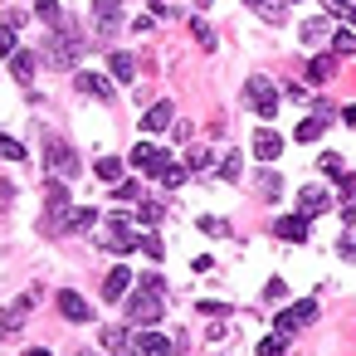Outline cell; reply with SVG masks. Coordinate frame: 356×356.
<instances>
[{
  "label": "cell",
  "instance_id": "4fadbf2b",
  "mask_svg": "<svg viewBox=\"0 0 356 356\" xmlns=\"http://www.w3.org/2000/svg\"><path fill=\"white\" fill-rule=\"evenodd\" d=\"M249 142H254V156H259V161H278V152H283V137H278V132H268V127H264V132H254Z\"/></svg>",
  "mask_w": 356,
  "mask_h": 356
},
{
  "label": "cell",
  "instance_id": "5bb4252c",
  "mask_svg": "<svg viewBox=\"0 0 356 356\" xmlns=\"http://www.w3.org/2000/svg\"><path fill=\"white\" fill-rule=\"evenodd\" d=\"M327 205H332L327 186H302V191H298V210H302V215H317V210H327Z\"/></svg>",
  "mask_w": 356,
  "mask_h": 356
},
{
  "label": "cell",
  "instance_id": "ee69618b",
  "mask_svg": "<svg viewBox=\"0 0 356 356\" xmlns=\"http://www.w3.org/2000/svg\"><path fill=\"white\" fill-rule=\"evenodd\" d=\"M346 20H351V30H356V10H346Z\"/></svg>",
  "mask_w": 356,
  "mask_h": 356
},
{
  "label": "cell",
  "instance_id": "9a60e30c",
  "mask_svg": "<svg viewBox=\"0 0 356 356\" xmlns=\"http://www.w3.org/2000/svg\"><path fill=\"white\" fill-rule=\"evenodd\" d=\"M273 234H278V239H288V244H302V239H307V215L298 210V215L278 220V225H273Z\"/></svg>",
  "mask_w": 356,
  "mask_h": 356
},
{
  "label": "cell",
  "instance_id": "52a82bcc",
  "mask_svg": "<svg viewBox=\"0 0 356 356\" xmlns=\"http://www.w3.org/2000/svg\"><path fill=\"white\" fill-rule=\"evenodd\" d=\"M132 351H137V356H171V351H181V332H171V337L142 332V337H132Z\"/></svg>",
  "mask_w": 356,
  "mask_h": 356
},
{
  "label": "cell",
  "instance_id": "7bdbcfd3",
  "mask_svg": "<svg viewBox=\"0 0 356 356\" xmlns=\"http://www.w3.org/2000/svg\"><path fill=\"white\" fill-rule=\"evenodd\" d=\"M244 6H259V10H264V6H268V0H244Z\"/></svg>",
  "mask_w": 356,
  "mask_h": 356
},
{
  "label": "cell",
  "instance_id": "1f68e13d",
  "mask_svg": "<svg viewBox=\"0 0 356 356\" xmlns=\"http://www.w3.org/2000/svg\"><path fill=\"white\" fill-rule=\"evenodd\" d=\"M0 156H6V161H25V147L15 137H0Z\"/></svg>",
  "mask_w": 356,
  "mask_h": 356
},
{
  "label": "cell",
  "instance_id": "d6986e66",
  "mask_svg": "<svg viewBox=\"0 0 356 356\" xmlns=\"http://www.w3.org/2000/svg\"><path fill=\"white\" fill-rule=\"evenodd\" d=\"M98 220H103V215H98L93 205H83V210H74L69 229H74V234H98Z\"/></svg>",
  "mask_w": 356,
  "mask_h": 356
},
{
  "label": "cell",
  "instance_id": "74e56055",
  "mask_svg": "<svg viewBox=\"0 0 356 356\" xmlns=\"http://www.w3.org/2000/svg\"><path fill=\"white\" fill-rule=\"evenodd\" d=\"M337 191H341V195H356V176L341 171V176H337Z\"/></svg>",
  "mask_w": 356,
  "mask_h": 356
},
{
  "label": "cell",
  "instance_id": "d6a6232c",
  "mask_svg": "<svg viewBox=\"0 0 356 356\" xmlns=\"http://www.w3.org/2000/svg\"><path fill=\"white\" fill-rule=\"evenodd\" d=\"M161 220H166V210L156 200H142V225H161Z\"/></svg>",
  "mask_w": 356,
  "mask_h": 356
},
{
  "label": "cell",
  "instance_id": "8992f818",
  "mask_svg": "<svg viewBox=\"0 0 356 356\" xmlns=\"http://www.w3.org/2000/svg\"><path fill=\"white\" fill-rule=\"evenodd\" d=\"M307 322H317V298H298L293 307H283L278 312V332H298V327H307Z\"/></svg>",
  "mask_w": 356,
  "mask_h": 356
},
{
  "label": "cell",
  "instance_id": "f35d334b",
  "mask_svg": "<svg viewBox=\"0 0 356 356\" xmlns=\"http://www.w3.org/2000/svg\"><path fill=\"white\" fill-rule=\"evenodd\" d=\"M283 293H288V288H283V278H268V288H264V298H273V302H278Z\"/></svg>",
  "mask_w": 356,
  "mask_h": 356
},
{
  "label": "cell",
  "instance_id": "ba28073f",
  "mask_svg": "<svg viewBox=\"0 0 356 356\" xmlns=\"http://www.w3.org/2000/svg\"><path fill=\"white\" fill-rule=\"evenodd\" d=\"M54 302H59V312H64L69 322H93V302H88V298H79L74 288L54 293Z\"/></svg>",
  "mask_w": 356,
  "mask_h": 356
},
{
  "label": "cell",
  "instance_id": "9c48e42d",
  "mask_svg": "<svg viewBox=\"0 0 356 356\" xmlns=\"http://www.w3.org/2000/svg\"><path fill=\"white\" fill-rule=\"evenodd\" d=\"M74 83H79V93H88V98H98V103H113V79H103V74H93V69H83V74H74Z\"/></svg>",
  "mask_w": 356,
  "mask_h": 356
},
{
  "label": "cell",
  "instance_id": "83f0119b",
  "mask_svg": "<svg viewBox=\"0 0 356 356\" xmlns=\"http://www.w3.org/2000/svg\"><path fill=\"white\" fill-rule=\"evenodd\" d=\"M283 351H288V332H273L259 341V356H283Z\"/></svg>",
  "mask_w": 356,
  "mask_h": 356
},
{
  "label": "cell",
  "instance_id": "e575fe53",
  "mask_svg": "<svg viewBox=\"0 0 356 356\" xmlns=\"http://www.w3.org/2000/svg\"><path fill=\"white\" fill-rule=\"evenodd\" d=\"M137 249H142V254H152V259H161V254H166V249H161V239H156V234H142V244H137Z\"/></svg>",
  "mask_w": 356,
  "mask_h": 356
},
{
  "label": "cell",
  "instance_id": "5b68a950",
  "mask_svg": "<svg viewBox=\"0 0 356 356\" xmlns=\"http://www.w3.org/2000/svg\"><path fill=\"white\" fill-rule=\"evenodd\" d=\"M44 166H49L54 181H74V176H79V156H74V147L59 142V137H49V147H44Z\"/></svg>",
  "mask_w": 356,
  "mask_h": 356
},
{
  "label": "cell",
  "instance_id": "7a4b0ae2",
  "mask_svg": "<svg viewBox=\"0 0 356 356\" xmlns=\"http://www.w3.org/2000/svg\"><path fill=\"white\" fill-rule=\"evenodd\" d=\"M83 44H88V40H83L74 25H59V30L49 35V64H54V69H64V74H69V69H79Z\"/></svg>",
  "mask_w": 356,
  "mask_h": 356
},
{
  "label": "cell",
  "instance_id": "2e32d148",
  "mask_svg": "<svg viewBox=\"0 0 356 356\" xmlns=\"http://www.w3.org/2000/svg\"><path fill=\"white\" fill-rule=\"evenodd\" d=\"M6 64H10V79H15V83H35V54H20V49H15Z\"/></svg>",
  "mask_w": 356,
  "mask_h": 356
},
{
  "label": "cell",
  "instance_id": "b9f144b4",
  "mask_svg": "<svg viewBox=\"0 0 356 356\" xmlns=\"http://www.w3.org/2000/svg\"><path fill=\"white\" fill-rule=\"evenodd\" d=\"M25 356H54V351H44V346H35V351H25Z\"/></svg>",
  "mask_w": 356,
  "mask_h": 356
},
{
  "label": "cell",
  "instance_id": "f6af8a7d",
  "mask_svg": "<svg viewBox=\"0 0 356 356\" xmlns=\"http://www.w3.org/2000/svg\"><path fill=\"white\" fill-rule=\"evenodd\" d=\"M346 6H351V10H356V0H346Z\"/></svg>",
  "mask_w": 356,
  "mask_h": 356
},
{
  "label": "cell",
  "instance_id": "ac0fdd59",
  "mask_svg": "<svg viewBox=\"0 0 356 356\" xmlns=\"http://www.w3.org/2000/svg\"><path fill=\"white\" fill-rule=\"evenodd\" d=\"M142 127H147V132H161V127H171V103H152V108L142 113Z\"/></svg>",
  "mask_w": 356,
  "mask_h": 356
},
{
  "label": "cell",
  "instance_id": "d4e9b609",
  "mask_svg": "<svg viewBox=\"0 0 356 356\" xmlns=\"http://www.w3.org/2000/svg\"><path fill=\"white\" fill-rule=\"evenodd\" d=\"M186 166H191V171H210V166H215V156H210L200 142H191V152H186Z\"/></svg>",
  "mask_w": 356,
  "mask_h": 356
},
{
  "label": "cell",
  "instance_id": "bcb514c9",
  "mask_svg": "<svg viewBox=\"0 0 356 356\" xmlns=\"http://www.w3.org/2000/svg\"><path fill=\"white\" fill-rule=\"evenodd\" d=\"M288 6H298V0H288Z\"/></svg>",
  "mask_w": 356,
  "mask_h": 356
},
{
  "label": "cell",
  "instance_id": "8fae6325",
  "mask_svg": "<svg viewBox=\"0 0 356 356\" xmlns=\"http://www.w3.org/2000/svg\"><path fill=\"white\" fill-rule=\"evenodd\" d=\"M127 288H132V268H127V264L108 268V278H103V298H113V302H127Z\"/></svg>",
  "mask_w": 356,
  "mask_h": 356
},
{
  "label": "cell",
  "instance_id": "277c9868",
  "mask_svg": "<svg viewBox=\"0 0 356 356\" xmlns=\"http://www.w3.org/2000/svg\"><path fill=\"white\" fill-rule=\"evenodd\" d=\"M244 103H249V108H254L259 118H273L283 98H278V88H273V83H268L264 74H249V83H244Z\"/></svg>",
  "mask_w": 356,
  "mask_h": 356
},
{
  "label": "cell",
  "instance_id": "7c38bea8",
  "mask_svg": "<svg viewBox=\"0 0 356 356\" xmlns=\"http://www.w3.org/2000/svg\"><path fill=\"white\" fill-rule=\"evenodd\" d=\"M298 35H302V44H327V40L337 35V25H332L327 15H312V20L298 25Z\"/></svg>",
  "mask_w": 356,
  "mask_h": 356
},
{
  "label": "cell",
  "instance_id": "f1b7e54d",
  "mask_svg": "<svg viewBox=\"0 0 356 356\" xmlns=\"http://www.w3.org/2000/svg\"><path fill=\"white\" fill-rule=\"evenodd\" d=\"M93 171H98V181H118V176H122V161H118V156H98Z\"/></svg>",
  "mask_w": 356,
  "mask_h": 356
},
{
  "label": "cell",
  "instance_id": "e0dca14e",
  "mask_svg": "<svg viewBox=\"0 0 356 356\" xmlns=\"http://www.w3.org/2000/svg\"><path fill=\"white\" fill-rule=\"evenodd\" d=\"M337 74V54H317V59H307V83H327Z\"/></svg>",
  "mask_w": 356,
  "mask_h": 356
},
{
  "label": "cell",
  "instance_id": "7402d4cb",
  "mask_svg": "<svg viewBox=\"0 0 356 356\" xmlns=\"http://www.w3.org/2000/svg\"><path fill=\"white\" fill-rule=\"evenodd\" d=\"M113 79H118V83H132V79H137V59H132V54H113Z\"/></svg>",
  "mask_w": 356,
  "mask_h": 356
},
{
  "label": "cell",
  "instance_id": "6da1fadb",
  "mask_svg": "<svg viewBox=\"0 0 356 356\" xmlns=\"http://www.w3.org/2000/svg\"><path fill=\"white\" fill-rule=\"evenodd\" d=\"M161 312H166L161 288L137 283V288H132V298H127V322H132V327H152V322H161Z\"/></svg>",
  "mask_w": 356,
  "mask_h": 356
},
{
  "label": "cell",
  "instance_id": "f546056e",
  "mask_svg": "<svg viewBox=\"0 0 356 356\" xmlns=\"http://www.w3.org/2000/svg\"><path fill=\"white\" fill-rule=\"evenodd\" d=\"M113 195H118V205H137V200H142V186H137V181H132V186H127V181H118V186H113Z\"/></svg>",
  "mask_w": 356,
  "mask_h": 356
},
{
  "label": "cell",
  "instance_id": "ab89813d",
  "mask_svg": "<svg viewBox=\"0 0 356 356\" xmlns=\"http://www.w3.org/2000/svg\"><path fill=\"white\" fill-rule=\"evenodd\" d=\"M93 10L98 15H113V10H122V0H93Z\"/></svg>",
  "mask_w": 356,
  "mask_h": 356
},
{
  "label": "cell",
  "instance_id": "44dd1931",
  "mask_svg": "<svg viewBox=\"0 0 356 356\" xmlns=\"http://www.w3.org/2000/svg\"><path fill=\"white\" fill-rule=\"evenodd\" d=\"M332 54H337V59H351V54H356V30H351V25L332 35Z\"/></svg>",
  "mask_w": 356,
  "mask_h": 356
},
{
  "label": "cell",
  "instance_id": "484cf974",
  "mask_svg": "<svg viewBox=\"0 0 356 356\" xmlns=\"http://www.w3.org/2000/svg\"><path fill=\"white\" fill-rule=\"evenodd\" d=\"M239 171H244V152H225V161H220V181H239Z\"/></svg>",
  "mask_w": 356,
  "mask_h": 356
},
{
  "label": "cell",
  "instance_id": "4316f807",
  "mask_svg": "<svg viewBox=\"0 0 356 356\" xmlns=\"http://www.w3.org/2000/svg\"><path fill=\"white\" fill-rule=\"evenodd\" d=\"M35 10H40V20H44V25H54V30L64 25V6H59V0H40Z\"/></svg>",
  "mask_w": 356,
  "mask_h": 356
},
{
  "label": "cell",
  "instance_id": "d590c367",
  "mask_svg": "<svg viewBox=\"0 0 356 356\" xmlns=\"http://www.w3.org/2000/svg\"><path fill=\"white\" fill-rule=\"evenodd\" d=\"M191 25H195V40H200V44H210V49H215V30H210V25H205V20H191Z\"/></svg>",
  "mask_w": 356,
  "mask_h": 356
},
{
  "label": "cell",
  "instance_id": "30bf717a",
  "mask_svg": "<svg viewBox=\"0 0 356 356\" xmlns=\"http://www.w3.org/2000/svg\"><path fill=\"white\" fill-rule=\"evenodd\" d=\"M186 171H191V166H186V161H171L166 152H161V156H156V166H152V176H156V181H161L166 191H176V186H186Z\"/></svg>",
  "mask_w": 356,
  "mask_h": 356
},
{
  "label": "cell",
  "instance_id": "4dcf8cb0",
  "mask_svg": "<svg viewBox=\"0 0 356 356\" xmlns=\"http://www.w3.org/2000/svg\"><path fill=\"white\" fill-rule=\"evenodd\" d=\"M118 30H122V20H118V10H113V15H98V40H113Z\"/></svg>",
  "mask_w": 356,
  "mask_h": 356
},
{
  "label": "cell",
  "instance_id": "ffe728a7",
  "mask_svg": "<svg viewBox=\"0 0 356 356\" xmlns=\"http://www.w3.org/2000/svg\"><path fill=\"white\" fill-rule=\"evenodd\" d=\"M254 181H259V195H264V200H278V195H283V176H278V171H259Z\"/></svg>",
  "mask_w": 356,
  "mask_h": 356
},
{
  "label": "cell",
  "instance_id": "8d00e7d4",
  "mask_svg": "<svg viewBox=\"0 0 356 356\" xmlns=\"http://www.w3.org/2000/svg\"><path fill=\"white\" fill-rule=\"evenodd\" d=\"M322 171H327V176H341V156H337V152H322Z\"/></svg>",
  "mask_w": 356,
  "mask_h": 356
},
{
  "label": "cell",
  "instance_id": "3957f363",
  "mask_svg": "<svg viewBox=\"0 0 356 356\" xmlns=\"http://www.w3.org/2000/svg\"><path fill=\"white\" fill-rule=\"evenodd\" d=\"M93 239H98L103 249H118V254H132V249L142 244V234H137V229H132V220H122V215H113V220H103Z\"/></svg>",
  "mask_w": 356,
  "mask_h": 356
},
{
  "label": "cell",
  "instance_id": "cb8c5ba5",
  "mask_svg": "<svg viewBox=\"0 0 356 356\" xmlns=\"http://www.w3.org/2000/svg\"><path fill=\"white\" fill-rule=\"evenodd\" d=\"M156 156H161V152H156L152 142H137V147H132V166H142V171H152V166H156Z\"/></svg>",
  "mask_w": 356,
  "mask_h": 356
},
{
  "label": "cell",
  "instance_id": "60d3db41",
  "mask_svg": "<svg viewBox=\"0 0 356 356\" xmlns=\"http://www.w3.org/2000/svg\"><path fill=\"white\" fill-rule=\"evenodd\" d=\"M337 254H341V259H356V239H351V234H346V239H341V244H337Z\"/></svg>",
  "mask_w": 356,
  "mask_h": 356
},
{
  "label": "cell",
  "instance_id": "603a6c76",
  "mask_svg": "<svg viewBox=\"0 0 356 356\" xmlns=\"http://www.w3.org/2000/svg\"><path fill=\"white\" fill-rule=\"evenodd\" d=\"M322 132H327V118H307V122H298L293 137H298V142H317Z\"/></svg>",
  "mask_w": 356,
  "mask_h": 356
},
{
  "label": "cell",
  "instance_id": "836d02e7",
  "mask_svg": "<svg viewBox=\"0 0 356 356\" xmlns=\"http://www.w3.org/2000/svg\"><path fill=\"white\" fill-rule=\"evenodd\" d=\"M200 229H205V234H229V225H225L220 215H205V220H200Z\"/></svg>",
  "mask_w": 356,
  "mask_h": 356
}]
</instances>
